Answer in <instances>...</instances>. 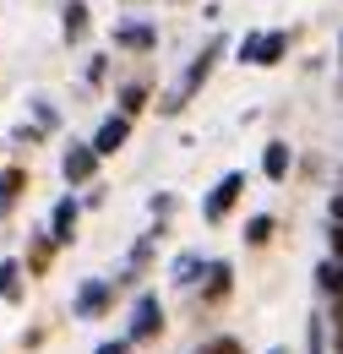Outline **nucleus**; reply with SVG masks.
Here are the masks:
<instances>
[{
    "instance_id": "f257e3e1",
    "label": "nucleus",
    "mask_w": 343,
    "mask_h": 354,
    "mask_svg": "<svg viewBox=\"0 0 343 354\" xmlns=\"http://www.w3.org/2000/svg\"><path fill=\"white\" fill-rule=\"evenodd\" d=\"M218 55H223V39H213V44H207L202 55H196V60H191V71H185V77H180V82L169 88V98H164V109H169V115L191 104V93L207 82V71H213V60H218Z\"/></svg>"
},
{
    "instance_id": "f03ea898",
    "label": "nucleus",
    "mask_w": 343,
    "mask_h": 354,
    "mask_svg": "<svg viewBox=\"0 0 343 354\" xmlns=\"http://www.w3.org/2000/svg\"><path fill=\"white\" fill-rule=\"evenodd\" d=\"M284 49H289V33H251V39L240 44V60L272 66V60H284Z\"/></svg>"
},
{
    "instance_id": "7ed1b4c3",
    "label": "nucleus",
    "mask_w": 343,
    "mask_h": 354,
    "mask_svg": "<svg viewBox=\"0 0 343 354\" xmlns=\"http://www.w3.org/2000/svg\"><path fill=\"white\" fill-rule=\"evenodd\" d=\"M240 191H245V175H223V180L213 185V196L202 202V218L218 223L223 213H229V207H234V196H240Z\"/></svg>"
},
{
    "instance_id": "20e7f679",
    "label": "nucleus",
    "mask_w": 343,
    "mask_h": 354,
    "mask_svg": "<svg viewBox=\"0 0 343 354\" xmlns=\"http://www.w3.org/2000/svg\"><path fill=\"white\" fill-rule=\"evenodd\" d=\"M164 327V306H158V295H142L136 310H131V338H153Z\"/></svg>"
},
{
    "instance_id": "39448f33",
    "label": "nucleus",
    "mask_w": 343,
    "mask_h": 354,
    "mask_svg": "<svg viewBox=\"0 0 343 354\" xmlns=\"http://www.w3.org/2000/svg\"><path fill=\"white\" fill-rule=\"evenodd\" d=\"M60 169H66V180H87L93 169H98L93 142H71V147H66V158H60Z\"/></svg>"
},
{
    "instance_id": "423d86ee",
    "label": "nucleus",
    "mask_w": 343,
    "mask_h": 354,
    "mask_svg": "<svg viewBox=\"0 0 343 354\" xmlns=\"http://www.w3.org/2000/svg\"><path fill=\"white\" fill-rule=\"evenodd\" d=\"M126 136H131V120L126 115H109V120L98 126V136H93V153H98V158H104V153H120Z\"/></svg>"
},
{
    "instance_id": "0eeeda50",
    "label": "nucleus",
    "mask_w": 343,
    "mask_h": 354,
    "mask_svg": "<svg viewBox=\"0 0 343 354\" xmlns=\"http://www.w3.org/2000/svg\"><path fill=\"white\" fill-rule=\"evenodd\" d=\"M261 169H267V180H284V175H289V147L272 142V147L261 153Z\"/></svg>"
},
{
    "instance_id": "6e6552de",
    "label": "nucleus",
    "mask_w": 343,
    "mask_h": 354,
    "mask_svg": "<svg viewBox=\"0 0 343 354\" xmlns=\"http://www.w3.org/2000/svg\"><path fill=\"white\" fill-rule=\"evenodd\" d=\"M104 300H109V283H87L82 295H77V310L93 316V310H104Z\"/></svg>"
},
{
    "instance_id": "1a4fd4ad",
    "label": "nucleus",
    "mask_w": 343,
    "mask_h": 354,
    "mask_svg": "<svg viewBox=\"0 0 343 354\" xmlns=\"http://www.w3.org/2000/svg\"><path fill=\"white\" fill-rule=\"evenodd\" d=\"M17 278H22V267L0 262V300H22V283H17Z\"/></svg>"
},
{
    "instance_id": "9d476101",
    "label": "nucleus",
    "mask_w": 343,
    "mask_h": 354,
    "mask_svg": "<svg viewBox=\"0 0 343 354\" xmlns=\"http://www.w3.org/2000/svg\"><path fill=\"white\" fill-rule=\"evenodd\" d=\"M71 229H77V202H60L55 207V240H71Z\"/></svg>"
},
{
    "instance_id": "9b49d317",
    "label": "nucleus",
    "mask_w": 343,
    "mask_h": 354,
    "mask_svg": "<svg viewBox=\"0 0 343 354\" xmlns=\"http://www.w3.org/2000/svg\"><path fill=\"white\" fill-rule=\"evenodd\" d=\"M82 33H87V6L71 0V6H66V39H82Z\"/></svg>"
},
{
    "instance_id": "f8f14e48",
    "label": "nucleus",
    "mask_w": 343,
    "mask_h": 354,
    "mask_svg": "<svg viewBox=\"0 0 343 354\" xmlns=\"http://www.w3.org/2000/svg\"><path fill=\"white\" fill-rule=\"evenodd\" d=\"M115 44H126V49H147V44H153V28H120V33H115Z\"/></svg>"
},
{
    "instance_id": "ddd939ff",
    "label": "nucleus",
    "mask_w": 343,
    "mask_h": 354,
    "mask_svg": "<svg viewBox=\"0 0 343 354\" xmlns=\"http://www.w3.org/2000/svg\"><path fill=\"white\" fill-rule=\"evenodd\" d=\"M245 240H251V245H267V240H272V218H267V213L251 218V223H245Z\"/></svg>"
},
{
    "instance_id": "4468645a",
    "label": "nucleus",
    "mask_w": 343,
    "mask_h": 354,
    "mask_svg": "<svg viewBox=\"0 0 343 354\" xmlns=\"http://www.w3.org/2000/svg\"><path fill=\"white\" fill-rule=\"evenodd\" d=\"M22 191V169H11V175H0V213L11 207V196Z\"/></svg>"
},
{
    "instance_id": "2eb2a0df",
    "label": "nucleus",
    "mask_w": 343,
    "mask_h": 354,
    "mask_svg": "<svg viewBox=\"0 0 343 354\" xmlns=\"http://www.w3.org/2000/svg\"><path fill=\"white\" fill-rule=\"evenodd\" d=\"M196 272H202V257H180V262H174V278H180V283H191Z\"/></svg>"
},
{
    "instance_id": "dca6fc26",
    "label": "nucleus",
    "mask_w": 343,
    "mask_h": 354,
    "mask_svg": "<svg viewBox=\"0 0 343 354\" xmlns=\"http://www.w3.org/2000/svg\"><path fill=\"white\" fill-rule=\"evenodd\" d=\"M223 289H229V267L218 262V267H213V295H223Z\"/></svg>"
},
{
    "instance_id": "f3484780",
    "label": "nucleus",
    "mask_w": 343,
    "mask_h": 354,
    "mask_svg": "<svg viewBox=\"0 0 343 354\" xmlns=\"http://www.w3.org/2000/svg\"><path fill=\"white\" fill-rule=\"evenodd\" d=\"M305 344H310V354H322V322H310V333H305Z\"/></svg>"
},
{
    "instance_id": "a211bd4d",
    "label": "nucleus",
    "mask_w": 343,
    "mask_h": 354,
    "mask_svg": "<svg viewBox=\"0 0 343 354\" xmlns=\"http://www.w3.org/2000/svg\"><path fill=\"white\" fill-rule=\"evenodd\" d=\"M98 354H126V338H115V344H98Z\"/></svg>"
},
{
    "instance_id": "6ab92c4d",
    "label": "nucleus",
    "mask_w": 343,
    "mask_h": 354,
    "mask_svg": "<svg viewBox=\"0 0 343 354\" xmlns=\"http://www.w3.org/2000/svg\"><path fill=\"white\" fill-rule=\"evenodd\" d=\"M333 223H343V196H333Z\"/></svg>"
},
{
    "instance_id": "aec40b11",
    "label": "nucleus",
    "mask_w": 343,
    "mask_h": 354,
    "mask_svg": "<svg viewBox=\"0 0 343 354\" xmlns=\"http://www.w3.org/2000/svg\"><path fill=\"white\" fill-rule=\"evenodd\" d=\"M333 245H338V251H343V223H338V229H333Z\"/></svg>"
},
{
    "instance_id": "412c9836",
    "label": "nucleus",
    "mask_w": 343,
    "mask_h": 354,
    "mask_svg": "<svg viewBox=\"0 0 343 354\" xmlns=\"http://www.w3.org/2000/svg\"><path fill=\"white\" fill-rule=\"evenodd\" d=\"M272 354H284V349H272Z\"/></svg>"
}]
</instances>
